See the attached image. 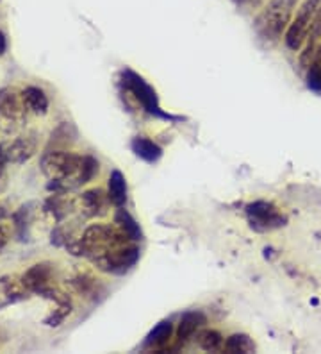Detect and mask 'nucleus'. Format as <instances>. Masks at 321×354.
<instances>
[{
    "label": "nucleus",
    "instance_id": "obj_15",
    "mask_svg": "<svg viewBox=\"0 0 321 354\" xmlns=\"http://www.w3.org/2000/svg\"><path fill=\"white\" fill-rule=\"evenodd\" d=\"M133 151L136 152V156H139L142 160H145L146 163H155V161L161 160L163 156V149L159 147L157 143L152 142L146 136H136L130 143Z\"/></svg>",
    "mask_w": 321,
    "mask_h": 354
},
{
    "label": "nucleus",
    "instance_id": "obj_4",
    "mask_svg": "<svg viewBox=\"0 0 321 354\" xmlns=\"http://www.w3.org/2000/svg\"><path fill=\"white\" fill-rule=\"evenodd\" d=\"M27 106L21 99V93H18L13 88H4L0 90V131L6 134H11L23 126L27 120Z\"/></svg>",
    "mask_w": 321,
    "mask_h": 354
},
{
    "label": "nucleus",
    "instance_id": "obj_22",
    "mask_svg": "<svg viewBox=\"0 0 321 354\" xmlns=\"http://www.w3.org/2000/svg\"><path fill=\"white\" fill-rule=\"evenodd\" d=\"M9 238H11V231H9V225L0 224V251L8 245Z\"/></svg>",
    "mask_w": 321,
    "mask_h": 354
},
{
    "label": "nucleus",
    "instance_id": "obj_3",
    "mask_svg": "<svg viewBox=\"0 0 321 354\" xmlns=\"http://www.w3.org/2000/svg\"><path fill=\"white\" fill-rule=\"evenodd\" d=\"M81 240L82 256L93 261L100 256L111 252L113 249L125 245V243L134 242L133 238L125 233L120 225H107V224H93L86 229Z\"/></svg>",
    "mask_w": 321,
    "mask_h": 354
},
{
    "label": "nucleus",
    "instance_id": "obj_17",
    "mask_svg": "<svg viewBox=\"0 0 321 354\" xmlns=\"http://www.w3.org/2000/svg\"><path fill=\"white\" fill-rule=\"evenodd\" d=\"M171 333H173V326H171L170 320H163L159 322L152 331L148 333L145 344L146 347H152V349H163L164 346H168V342L171 338Z\"/></svg>",
    "mask_w": 321,
    "mask_h": 354
},
{
    "label": "nucleus",
    "instance_id": "obj_18",
    "mask_svg": "<svg viewBox=\"0 0 321 354\" xmlns=\"http://www.w3.org/2000/svg\"><path fill=\"white\" fill-rule=\"evenodd\" d=\"M197 344L200 349L207 351V353H218L225 347V338L216 329H200L197 333Z\"/></svg>",
    "mask_w": 321,
    "mask_h": 354
},
{
    "label": "nucleus",
    "instance_id": "obj_20",
    "mask_svg": "<svg viewBox=\"0 0 321 354\" xmlns=\"http://www.w3.org/2000/svg\"><path fill=\"white\" fill-rule=\"evenodd\" d=\"M115 224L120 225L125 233L133 238L134 242H139V240L143 238V233H142V227H139V224L134 221V216L130 215L127 209H124V207H118V212H116V215H115Z\"/></svg>",
    "mask_w": 321,
    "mask_h": 354
},
{
    "label": "nucleus",
    "instance_id": "obj_8",
    "mask_svg": "<svg viewBox=\"0 0 321 354\" xmlns=\"http://www.w3.org/2000/svg\"><path fill=\"white\" fill-rule=\"evenodd\" d=\"M246 216H249L250 227L259 233L275 231L287 224V216L273 203H268V201H255V203L249 204Z\"/></svg>",
    "mask_w": 321,
    "mask_h": 354
},
{
    "label": "nucleus",
    "instance_id": "obj_23",
    "mask_svg": "<svg viewBox=\"0 0 321 354\" xmlns=\"http://www.w3.org/2000/svg\"><path fill=\"white\" fill-rule=\"evenodd\" d=\"M4 185H6V163L0 160V192H2Z\"/></svg>",
    "mask_w": 321,
    "mask_h": 354
},
{
    "label": "nucleus",
    "instance_id": "obj_16",
    "mask_svg": "<svg viewBox=\"0 0 321 354\" xmlns=\"http://www.w3.org/2000/svg\"><path fill=\"white\" fill-rule=\"evenodd\" d=\"M21 99L26 102L27 109L36 115H45L48 111V97L45 95V91L39 90L36 86H29L21 91Z\"/></svg>",
    "mask_w": 321,
    "mask_h": 354
},
{
    "label": "nucleus",
    "instance_id": "obj_6",
    "mask_svg": "<svg viewBox=\"0 0 321 354\" xmlns=\"http://www.w3.org/2000/svg\"><path fill=\"white\" fill-rule=\"evenodd\" d=\"M137 259H139V247L136 242L125 243V245L113 249L111 252L93 259L91 263L95 267L107 274H115V276H124L133 267H136Z\"/></svg>",
    "mask_w": 321,
    "mask_h": 354
},
{
    "label": "nucleus",
    "instance_id": "obj_21",
    "mask_svg": "<svg viewBox=\"0 0 321 354\" xmlns=\"http://www.w3.org/2000/svg\"><path fill=\"white\" fill-rule=\"evenodd\" d=\"M305 74H307V86L314 91H321V44L318 45Z\"/></svg>",
    "mask_w": 321,
    "mask_h": 354
},
{
    "label": "nucleus",
    "instance_id": "obj_2",
    "mask_svg": "<svg viewBox=\"0 0 321 354\" xmlns=\"http://www.w3.org/2000/svg\"><path fill=\"white\" fill-rule=\"evenodd\" d=\"M296 2L298 0H270L257 15L253 29L264 44L273 45L286 36L287 27L295 17Z\"/></svg>",
    "mask_w": 321,
    "mask_h": 354
},
{
    "label": "nucleus",
    "instance_id": "obj_1",
    "mask_svg": "<svg viewBox=\"0 0 321 354\" xmlns=\"http://www.w3.org/2000/svg\"><path fill=\"white\" fill-rule=\"evenodd\" d=\"M41 172L52 181L50 188L66 192L90 183L99 174V161L93 156L48 147L41 156Z\"/></svg>",
    "mask_w": 321,
    "mask_h": 354
},
{
    "label": "nucleus",
    "instance_id": "obj_5",
    "mask_svg": "<svg viewBox=\"0 0 321 354\" xmlns=\"http://www.w3.org/2000/svg\"><path fill=\"white\" fill-rule=\"evenodd\" d=\"M320 2L321 0H305L304 4L300 6L296 15L293 17L291 24L287 27L286 36H284V41H286L287 48H291V50L296 52L304 47Z\"/></svg>",
    "mask_w": 321,
    "mask_h": 354
},
{
    "label": "nucleus",
    "instance_id": "obj_9",
    "mask_svg": "<svg viewBox=\"0 0 321 354\" xmlns=\"http://www.w3.org/2000/svg\"><path fill=\"white\" fill-rule=\"evenodd\" d=\"M38 151L36 133H27L18 136L13 142L0 143V160L4 163H26Z\"/></svg>",
    "mask_w": 321,
    "mask_h": 354
},
{
    "label": "nucleus",
    "instance_id": "obj_12",
    "mask_svg": "<svg viewBox=\"0 0 321 354\" xmlns=\"http://www.w3.org/2000/svg\"><path fill=\"white\" fill-rule=\"evenodd\" d=\"M321 44V2L318 6V11L314 15L313 26H311V30H309V36L304 44V50L300 52V66L302 70H307L311 61H313L314 52H316L318 45Z\"/></svg>",
    "mask_w": 321,
    "mask_h": 354
},
{
    "label": "nucleus",
    "instance_id": "obj_7",
    "mask_svg": "<svg viewBox=\"0 0 321 354\" xmlns=\"http://www.w3.org/2000/svg\"><path fill=\"white\" fill-rule=\"evenodd\" d=\"M121 77H124L121 79L124 86L133 93L134 99L142 104L143 109H145L146 113L154 115V117L164 118V120H170L171 115H168V113H164L163 109H161L157 93H155V90L150 86V84H146L145 79H143L142 75H137L133 70H124Z\"/></svg>",
    "mask_w": 321,
    "mask_h": 354
},
{
    "label": "nucleus",
    "instance_id": "obj_13",
    "mask_svg": "<svg viewBox=\"0 0 321 354\" xmlns=\"http://www.w3.org/2000/svg\"><path fill=\"white\" fill-rule=\"evenodd\" d=\"M206 324L207 317L204 315L202 311H189V313H186V315L179 320V324H177V338H179L180 342L189 340V338L195 337L200 329L206 328Z\"/></svg>",
    "mask_w": 321,
    "mask_h": 354
},
{
    "label": "nucleus",
    "instance_id": "obj_19",
    "mask_svg": "<svg viewBox=\"0 0 321 354\" xmlns=\"http://www.w3.org/2000/svg\"><path fill=\"white\" fill-rule=\"evenodd\" d=\"M223 351L228 354H250L255 351V344L252 338L244 333H234L225 340V347Z\"/></svg>",
    "mask_w": 321,
    "mask_h": 354
},
{
    "label": "nucleus",
    "instance_id": "obj_11",
    "mask_svg": "<svg viewBox=\"0 0 321 354\" xmlns=\"http://www.w3.org/2000/svg\"><path fill=\"white\" fill-rule=\"evenodd\" d=\"M52 281V265L50 263H38L35 267H30L23 276H21V283L26 285L29 292H36V294H43L45 290L50 288Z\"/></svg>",
    "mask_w": 321,
    "mask_h": 354
},
{
    "label": "nucleus",
    "instance_id": "obj_14",
    "mask_svg": "<svg viewBox=\"0 0 321 354\" xmlns=\"http://www.w3.org/2000/svg\"><path fill=\"white\" fill-rule=\"evenodd\" d=\"M107 195L111 204L116 207H124L127 203V181L120 170H113L109 183H107Z\"/></svg>",
    "mask_w": 321,
    "mask_h": 354
},
{
    "label": "nucleus",
    "instance_id": "obj_10",
    "mask_svg": "<svg viewBox=\"0 0 321 354\" xmlns=\"http://www.w3.org/2000/svg\"><path fill=\"white\" fill-rule=\"evenodd\" d=\"M109 206H111V199L102 188H91L81 195V209L84 216L99 218V216L107 215Z\"/></svg>",
    "mask_w": 321,
    "mask_h": 354
},
{
    "label": "nucleus",
    "instance_id": "obj_24",
    "mask_svg": "<svg viewBox=\"0 0 321 354\" xmlns=\"http://www.w3.org/2000/svg\"><path fill=\"white\" fill-rule=\"evenodd\" d=\"M6 48H8V39H6L4 32H2V30H0V56H2V54H4Z\"/></svg>",
    "mask_w": 321,
    "mask_h": 354
},
{
    "label": "nucleus",
    "instance_id": "obj_25",
    "mask_svg": "<svg viewBox=\"0 0 321 354\" xmlns=\"http://www.w3.org/2000/svg\"><path fill=\"white\" fill-rule=\"evenodd\" d=\"M9 215V209H8V204L6 203H0V222L4 221L6 216Z\"/></svg>",
    "mask_w": 321,
    "mask_h": 354
}]
</instances>
